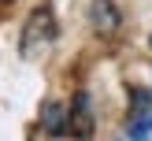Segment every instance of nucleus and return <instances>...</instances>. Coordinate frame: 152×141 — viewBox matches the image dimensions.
<instances>
[{"label":"nucleus","mask_w":152,"mask_h":141,"mask_svg":"<svg viewBox=\"0 0 152 141\" xmlns=\"http://www.w3.org/2000/svg\"><path fill=\"white\" fill-rule=\"evenodd\" d=\"M56 45V15H52V7H34L26 19V26H22V56L26 59H37L45 56V52Z\"/></svg>","instance_id":"f257e3e1"},{"label":"nucleus","mask_w":152,"mask_h":141,"mask_svg":"<svg viewBox=\"0 0 152 141\" xmlns=\"http://www.w3.org/2000/svg\"><path fill=\"white\" fill-rule=\"evenodd\" d=\"M134 115L130 123H126V134L130 137H145V134H152V96L148 93H134Z\"/></svg>","instance_id":"f03ea898"},{"label":"nucleus","mask_w":152,"mask_h":141,"mask_svg":"<svg viewBox=\"0 0 152 141\" xmlns=\"http://www.w3.org/2000/svg\"><path fill=\"white\" fill-rule=\"evenodd\" d=\"M41 130L45 134H71V111L63 108V104H56V100H48L41 108Z\"/></svg>","instance_id":"7ed1b4c3"},{"label":"nucleus","mask_w":152,"mask_h":141,"mask_svg":"<svg viewBox=\"0 0 152 141\" xmlns=\"http://www.w3.org/2000/svg\"><path fill=\"white\" fill-rule=\"evenodd\" d=\"M89 19H93L96 34H104V37L119 30V11H115V4H111V0H93V11H89Z\"/></svg>","instance_id":"20e7f679"},{"label":"nucleus","mask_w":152,"mask_h":141,"mask_svg":"<svg viewBox=\"0 0 152 141\" xmlns=\"http://www.w3.org/2000/svg\"><path fill=\"white\" fill-rule=\"evenodd\" d=\"M71 134H93V115H89V93H78L71 104Z\"/></svg>","instance_id":"39448f33"}]
</instances>
